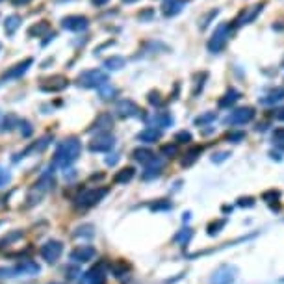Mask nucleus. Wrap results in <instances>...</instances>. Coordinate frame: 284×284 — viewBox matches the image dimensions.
Returning a JSON list of instances; mask_svg holds the SVG:
<instances>
[{
    "instance_id": "27",
    "label": "nucleus",
    "mask_w": 284,
    "mask_h": 284,
    "mask_svg": "<svg viewBox=\"0 0 284 284\" xmlns=\"http://www.w3.org/2000/svg\"><path fill=\"white\" fill-rule=\"evenodd\" d=\"M134 175H136L134 167H123L121 171H117L115 175H113V182L115 184H127L134 178Z\"/></svg>"
},
{
    "instance_id": "14",
    "label": "nucleus",
    "mask_w": 284,
    "mask_h": 284,
    "mask_svg": "<svg viewBox=\"0 0 284 284\" xmlns=\"http://www.w3.org/2000/svg\"><path fill=\"white\" fill-rule=\"evenodd\" d=\"M95 257H97V251H95V247H91V245H78L76 249L71 251V260L76 264L91 262Z\"/></svg>"
},
{
    "instance_id": "42",
    "label": "nucleus",
    "mask_w": 284,
    "mask_h": 284,
    "mask_svg": "<svg viewBox=\"0 0 284 284\" xmlns=\"http://www.w3.org/2000/svg\"><path fill=\"white\" fill-rule=\"evenodd\" d=\"M217 13H219V10L210 11L208 15H206V19H203V24H199V26H201V30H204V28L208 26V24H210V21H212V17H215V15H217Z\"/></svg>"
},
{
    "instance_id": "44",
    "label": "nucleus",
    "mask_w": 284,
    "mask_h": 284,
    "mask_svg": "<svg viewBox=\"0 0 284 284\" xmlns=\"http://www.w3.org/2000/svg\"><path fill=\"white\" fill-rule=\"evenodd\" d=\"M171 208V203H156V204H150V210L154 212V210H167Z\"/></svg>"
},
{
    "instance_id": "38",
    "label": "nucleus",
    "mask_w": 284,
    "mask_h": 284,
    "mask_svg": "<svg viewBox=\"0 0 284 284\" xmlns=\"http://www.w3.org/2000/svg\"><path fill=\"white\" fill-rule=\"evenodd\" d=\"M175 141H177V143H190V141H192V134L186 132V130H180V132L175 134Z\"/></svg>"
},
{
    "instance_id": "13",
    "label": "nucleus",
    "mask_w": 284,
    "mask_h": 284,
    "mask_svg": "<svg viewBox=\"0 0 284 284\" xmlns=\"http://www.w3.org/2000/svg\"><path fill=\"white\" fill-rule=\"evenodd\" d=\"M89 26V19L86 15H67L61 19V28L69 32H82Z\"/></svg>"
},
{
    "instance_id": "18",
    "label": "nucleus",
    "mask_w": 284,
    "mask_h": 284,
    "mask_svg": "<svg viewBox=\"0 0 284 284\" xmlns=\"http://www.w3.org/2000/svg\"><path fill=\"white\" fill-rule=\"evenodd\" d=\"M184 8H186V0H164L162 2V15L171 19V17H177Z\"/></svg>"
},
{
    "instance_id": "47",
    "label": "nucleus",
    "mask_w": 284,
    "mask_h": 284,
    "mask_svg": "<svg viewBox=\"0 0 284 284\" xmlns=\"http://www.w3.org/2000/svg\"><path fill=\"white\" fill-rule=\"evenodd\" d=\"M117 160H119L117 154H110L106 158V166H115V164H117Z\"/></svg>"
},
{
    "instance_id": "49",
    "label": "nucleus",
    "mask_w": 284,
    "mask_h": 284,
    "mask_svg": "<svg viewBox=\"0 0 284 284\" xmlns=\"http://www.w3.org/2000/svg\"><path fill=\"white\" fill-rule=\"evenodd\" d=\"M13 6H26L28 2H32V0H11Z\"/></svg>"
},
{
    "instance_id": "17",
    "label": "nucleus",
    "mask_w": 284,
    "mask_h": 284,
    "mask_svg": "<svg viewBox=\"0 0 284 284\" xmlns=\"http://www.w3.org/2000/svg\"><path fill=\"white\" fill-rule=\"evenodd\" d=\"M147 123H149V127H156V129L162 130V129H167V127H173L175 119H173V115L169 112L160 110V112L152 113V115L147 119Z\"/></svg>"
},
{
    "instance_id": "33",
    "label": "nucleus",
    "mask_w": 284,
    "mask_h": 284,
    "mask_svg": "<svg viewBox=\"0 0 284 284\" xmlns=\"http://www.w3.org/2000/svg\"><path fill=\"white\" fill-rule=\"evenodd\" d=\"M215 117H217V113L215 112H206V113H203V115L195 117V124H197V127H204V124L215 121Z\"/></svg>"
},
{
    "instance_id": "43",
    "label": "nucleus",
    "mask_w": 284,
    "mask_h": 284,
    "mask_svg": "<svg viewBox=\"0 0 284 284\" xmlns=\"http://www.w3.org/2000/svg\"><path fill=\"white\" fill-rule=\"evenodd\" d=\"M162 152L167 156L177 154V145H164V147H162Z\"/></svg>"
},
{
    "instance_id": "24",
    "label": "nucleus",
    "mask_w": 284,
    "mask_h": 284,
    "mask_svg": "<svg viewBox=\"0 0 284 284\" xmlns=\"http://www.w3.org/2000/svg\"><path fill=\"white\" fill-rule=\"evenodd\" d=\"M280 101H284V87H277L271 93H268L266 97L260 99V104L264 106H271V104H279Z\"/></svg>"
},
{
    "instance_id": "10",
    "label": "nucleus",
    "mask_w": 284,
    "mask_h": 284,
    "mask_svg": "<svg viewBox=\"0 0 284 284\" xmlns=\"http://www.w3.org/2000/svg\"><path fill=\"white\" fill-rule=\"evenodd\" d=\"M253 119H255V110H253L251 106H245V108H238V110L229 113L225 119V123L231 124V127H236V124L251 123Z\"/></svg>"
},
{
    "instance_id": "39",
    "label": "nucleus",
    "mask_w": 284,
    "mask_h": 284,
    "mask_svg": "<svg viewBox=\"0 0 284 284\" xmlns=\"http://www.w3.org/2000/svg\"><path fill=\"white\" fill-rule=\"evenodd\" d=\"M21 236H22V232H11L10 236H4V238H2V240H0V247H4L6 243L10 245V243H13V241L19 240V238H21Z\"/></svg>"
},
{
    "instance_id": "20",
    "label": "nucleus",
    "mask_w": 284,
    "mask_h": 284,
    "mask_svg": "<svg viewBox=\"0 0 284 284\" xmlns=\"http://www.w3.org/2000/svg\"><path fill=\"white\" fill-rule=\"evenodd\" d=\"M162 167H164V162L160 158H154L152 162H149L147 166H145V171H143V180H150V178H156L158 175L162 173Z\"/></svg>"
},
{
    "instance_id": "50",
    "label": "nucleus",
    "mask_w": 284,
    "mask_h": 284,
    "mask_svg": "<svg viewBox=\"0 0 284 284\" xmlns=\"http://www.w3.org/2000/svg\"><path fill=\"white\" fill-rule=\"evenodd\" d=\"M277 117H279V119H284V108H282V110H279V113H277Z\"/></svg>"
},
{
    "instance_id": "48",
    "label": "nucleus",
    "mask_w": 284,
    "mask_h": 284,
    "mask_svg": "<svg viewBox=\"0 0 284 284\" xmlns=\"http://www.w3.org/2000/svg\"><path fill=\"white\" fill-rule=\"evenodd\" d=\"M110 0H91V4L95 6V8H101V6H104V4H108Z\"/></svg>"
},
{
    "instance_id": "9",
    "label": "nucleus",
    "mask_w": 284,
    "mask_h": 284,
    "mask_svg": "<svg viewBox=\"0 0 284 284\" xmlns=\"http://www.w3.org/2000/svg\"><path fill=\"white\" fill-rule=\"evenodd\" d=\"M115 113H117L119 117L123 119H130V117H145L143 115V110H141L134 101H130V99H123V101H119L115 104Z\"/></svg>"
},
{
    "instance_id": "12",
    "label": "nucleus",
    "mask_w": 284,
    "mask_h": 284,
    "mask_svg": "<svg viewBox=\"0 0 284 284\" xmlns=\"http://www.w3.org/2000/svg\"><path fill=\"white\" fill-rule=\"evenodd\" d=\"M34 65V59L32 58H24L22 61H19V64H15L13 67H10V69L6 71L4 75H2V80H19V78H22V76L26 75L28 69Z\"/></svg>"
},
{
    "instance_id": "35",
    "label": "nucleus",
    "mask_w": 284,
    "mask_h": 284,
    "mask_svg": "<svg viewBox=\"0 0 284 284\" xmlns=\"http://www.w3.org/2000/svg\"><path fill=\"white\" fill-rule=\"evenodd\" d=\"M19 127H21V134L22 138H30V136L34 134V127L30 121H26V119H21L19 121Z\"/></svg>"
},
{
    "instance_id": "8",
    "label": "nucleus",
    "mask_w": 284,
    "mask_h": 284,
    "mask_svg": "<svg viewBox=\"0 0 284 284\" xmlns=\"http://www.w3.org/2000/svg\"><path fill=\"white\" fill-rule=\"evenodd\" d=\"M115 147V136L110 132H97V136L89 141L91 152H110Z\"/></svg>"
},
{
    "instance_id": "41",
    "label": "nucleus",
    "mask_w": 284,
    "mask_h": 284,
    "mask_svg": "<svg viewBox=\"0 0 284 284\" xmlns=\"http://www.w3.org/2000/svg\"><path fill=\"white\" fill-rule=\"evenodd\" d=\"M65 273H67L69 280H76V279H78V275H82V271L78 268H67V269H65Z\"/></svg>"
},
{
    "instance_id": "11",
    "label": "nucleus",
    "mask_w": 284,
    "mask_h": 284,
    "mask_svg": "<svg viewBox=\"0 0 284 284\" xmlns=\"http://www.w3.org/2000/svg\"><path fill=\"white\" fill-rule=\"evenodd\" d=\"M69 86V80L61 75H54V76H48L45 80H41L39 84V89L45 93H58V91H64L65 87Z\"/></svg>"
},
{
    "instance_id": "4",
    "label": "nucleus",
    "mask_w": 284,
    "mask_h": 284,
    "mask_svg": "<svg viewBox=\"0 0 284 284\" xmlns=\"http://www.w3.org/2000/svg\"><path fill=\"white\" fill-rule=\"evenodd\" d=\"M108 195V188H89L80 192L75 197V206L76 208H91L95 204H99L102 199Z\"/></svg>"
},
{
    "instance_id": "16",
    "label": "nucleus",
    "mask_w": 284,
    "mask_h": 284,
    "mask_svg": "<svg viewBox=\"0 0 284 284\" xmlns=\"http://www.w3.org/2000/svg\"><path fill=\"white\" fill-rule=\"evenodd\" d=\"M113 127V115L110 112H102L97 115V119L91 123V127L87 129V132H110Z\"/></svg>"
},
{
    "instance_id": "34",
    "label": "nucleus",
    "mask_w": 284,
    "mask_h": 284,
    "mask_svg": "<svg viewBox=\"0 0 284 284\" xmlns=\"http://www.w3.org/2000/svg\"><path fill=\"white\" fill-rule=\"evenodd\" d=\"M95 236V231H93V225H82L76 229L75 238H93Z\"/></svg>"
},
{
    "instance_id": "22",
    "label": "nucleus",
    "mask_w": 284,
    "mask_h": 284,
    "mask_svg": "<svg viewBox=\"0 0 284 284\" xmlns=\"http://www.w3.org/2000/svg\"><path fill=\"white\" fill-rule=\"evenodd\" d=\"M21 22H22V19H21V15H8L4 19V32H6V36H15V32L21 28Z\"/></svg>"
},
{
    "instance_id": "45",
    "label": "nucleus",
    "mask_w": 284,
    "mask_h": 284,
    "mask_svg": "<svg viewBox=\"0 0 284 284\" xmlns=\"http://www.w3.org/2000/svg\"><path fill=\"white\" fill-rule=\"evenodd\" d=\"M273 140L275 141H284V129H277L273 132Z\"/></svg>"
},
{
    "instance_id": "23",
    "label": "nucleus",
    "mask_w": 284,
    "mask_h": 284,
    "mask_svg": "<svg viewBox=\"0 0 284 284\" xmlns=\"http://www.w3.org/2000/svg\"><path fill=\"white\" fill-rule=\"evenodd\" d=\"M240 99H241V93L238 91V89H234V87H231V89H229V91L219 99L217 106L219 108H231V106H234Z\"/></svg>"
},
{
    "instance_id": "36",
    "label": "nucleus",
    "mask_w": 284,
    "mask_h": 284,
    "mask_svg": "<svg viewBox=\"0 0 284 284\" xmlns=\"http://www.w3.org/2000/svg\"><path fill=\"white\" fill-rule=\"evenodd\" d=\"M110 268H112V271L115 273V277H123V275L129 271V266L124 262H115L113 266H110Z\"/></svg>"
},
{
    "instance_id": "5",
    "label": "nucleus",
    "mask_w": 284,
    "mask_h": 284,
    "mask_svg": "<svg viewBox=\"0 0 284 284\" xmlns=\"http://www.w3.org/2000/svg\"><path fill=\"white\" fill-rule=\"evenodd\" d=\"M231 30H232V26L229 24V22H221L219 26L215 28V32L212 34V38H210L208 43H206V47H208L210 52L219 54L221 50L227 47L229 38H231Z\"/></svg>"
},
{
    "instance_id": "6",
    "label": "nucleus",
    "mask_w": 284,
    "mask_h": 284,
    "mask_svg": "<svg viewBox=\"0 0 284 284\" xmlns=\"http://www.w3.org/2000/svg\"><path fill=\"white\" fill-rule=\"evenodd\" d=\"M39 273V266L32 260H21V262L13 266V268H0V279H13V277H21V275H36Z\"/></svg>"
},
{
    "instance_id": "28",
    "label": "nucleus",
    "mask_w": 284,
    "mask_h": 284,
    "mask_svg": "<svg viewBox=\"0 0 284 284\" xmlns=\"http://www.w3.org/2000/svg\"><path fill=\"white\" fill-rule=\"evenodd\" d=\"M102 65H104L108 71H119L127 65V59H124L123 56H112V58L104 59V64Z\"/></svg>"
},
{
    "instance_id": "32",
    "label": "nucleus",
    "mask_w": 284,
    "mask_h": 284,
    "mask_svg": "<svg viewBox=\"0 0 284 284\" xmlns=\"http://www.w3.org/2000/svg\"><path fill=\"white\" fill-rule=\"evenodd\" d=\"M195 78H197V80H195V87H193V91H192L193 97H197L199 93L203 91L204 82H206V78H208V73H199V75L195 76Z\"/></svg>"
},
{
    "instance_id": "2",
    "label": "nucleus",
    "mask_w": 284,
    "mask_h": 284,
    "mask_svg": "<svg viewBox=\"0 0 284 284\" xmlns=\"http://www.w3.org/2000/svg\"><path fill=\"white\" fill-rule=\"evenodd\" d=\"M52 188H54V175L50 171L43 173L41 178H39L38 182L30 188V192H28L26 206H34V204L41 203V199L45 197V193H47L48 190H52Z\"/></svg>"
},
{
    "instance_id": "1",
    "label": "nucleus",
    "mask_w": 284,
    "mask_h": 284,
    "mask_svg": "<svg viewBox=\"0 0 284 284\" xmlns=\"http://www.w3.org/2000/svg\"><path fill=\"white\" fill-rule=\"evenodd\" d=\"M82 154V143L78 138H65L64 141H59L54 152V166L64 167L67 169L73 166Z\"/></svg>"
},
{
    "instance_id": "51",
    "label": "nucleus",
    "mask_w": 284,
    "mask_h": 284,
    "mask_svg": "<svg viewBox=\"0 0 284 284\" xmlns=\"http://www.w3.org/2000/svg\"><path fill=\"white\" fill-rule=\"evenodd\" d=\"M124 4H134V2H138V0H123Z\"/></svg>"
},
{
    "instance_id": "54",
    "label": "nucleus",
    "mask_w": 284,
    "mask_h": 284,
    "mask_svg": "<svg viewBox=\"0 0 284 284\" xmlns=\"http://www.w3.org/2000/svg\"><path fill=\"white\" fill-rule=\"evenodd\" d=\"M0 2H4V0H0Z\"/></svg>"
},
{
    "instance_id": "52",
    "label": "nucleus",
    "mask_w": 284,
    "mask_h": 284,
    "mask_svg": "<svg viewBox=\"0 0 284 284\" xmlns=\"http://www.w3.org/2000/svg\"><path fill=\"white\" fill-rule=\"evenodd\" d=\"M50 284H61V282H50Z\"/></svg>"
},
{
    "instance_id": "46",
    "label": "nucleus",
    "mask_w": 284,
    "mask_h": 284,
    "mask_svg": "<svg viewBox=\"0 0 284 284\" xmlns=\"http://www.w3.org/2000/svg\"><path fill=\"white\" fill-rule=\"evenodd\" d=\"M229 140H232L234 143H238L240 140H243V132H232V134H229Z\"/></svg>"
},
{
    "instance_id": "26",
    "label": "nucleus",
    "mask_w": 284,
    "mask_h": 284,
    "mask_svg": "<svg viewBox=\"0 0 284 284\" xmlns=\"http://www.w3.org/2000/svg\"><path fill=\"white\" fill-rule=\"evenodd\" d=\"M50 32V24L48 21H41L38 24H32L28 28V38H43L45 34Z\"/></svg>"
},
{
    "instance_id": "21",
    "label": "nucleus",
    "mask_w": 284,
    "mask_h": 284,
    "mask_svg": "<svg viewBox=\"0 0 284 284\" xmlns=\"http://www.w3.org/2000/svg\"><path fill=\"white\" fill-rule=\"evenodd\" d=\"M162 138V130L156 129V127H147L138 134V140L143 141V143H156V141Z\"/></svg>"
},
{
    "instance_id": "30",
    "label": "nucleus",
    "mask_w": 284,
    "mask_h": 284,
    "mask_svg": "<svg viewBox=\"0 0 284 284\" xmlns=\"http://www.w3.org/2000/svg\"><path fill=\"white\" fill-rule=\"evenodd\" d=\"M19 121H21V119L17 117V115L10 113L8 117H4V123H2V132H10V130H13L15 127H19Z\"/></svg>"
},
{
    "instance_id": "37",
    "label": "nucleus",
    "mask_w": 284,
    "mask_h": 284,
    "mask_svg": "<svg viewBox=\"0 0 284 284\" xmlns=\"http://www.w3.org/2000/svg\"><path fill=\"white\" fill-rule=\"evenodd\" d=\"M147 101H149L152 106H162V102H164V101H162L160 91H154V89L147 93Z\"/></svg>"
},
{
    "instance_id": "53",
    "label": "nucleus",
    "mask_w": 284,
    "mask_h": 284,
    "mask_svg": "<svg viewBox=\"0 0 284 284\" xmlns=\"http://www.w3.org/2000/svg\"><path fill=\"white\" fill-rule=\"evenodd\" d=\"M282 67H284V59H282Z\"/></svg>"
},
{
    "instance_id": "31",
    "label": "nucleus",
    "mask_w": 284,
    "mask_h": 284,
    "mask_svg": "<svg viewBox=\"0 0 284 284\" xmlns=\"http://www.w3.org/2000/svg\"><path fill=\"white\" fill-rule=\"evenodd\" d=\"M201 152H203V147H193L192 150H188V152L184 154L186 158L182 160V164H184V166H192L193 162L197 160V156L201 154Z\"/></svg>"
},
{
    "instance_id": "15",
    "label": "nucleus",
    "mask_w": 284,
    "mask_h": 284,
    "mask_svg": "<svg viewBox=\"0 0 284 284\" xmlns=\"http://www.w3.org/2000/svg\"><path fill=\"white\" fill-rule=\"evenodd\" d=\"M264 6H266V4L262 2V4L253 6L251 10L241 11L240 15H238L236 19H234V21H232L231 26H232V28H240V26H243V24H249V22H253V21H255V19L258 17V13H260V11L264 10Z\"/></svg>"
},
{
    "instance_id": "40",
    "label": "nucleus",
    "mask_w": 284,
    "mask_h": 284,
    "mask_svg": "<svg viewBox=\"0 0 284 284\" xmlns=\"http://www.w3.org/2000/svg\"><path fill=\"white\" fill-rule=\"evenodd\" d=\"M10 180H11L10 171H8V169H4V167L0 166V188H2V186H6V184L10 182Z\"/></svg>"
},
{
    "instance_id": "7",
    "label": "nucleus",
    "mask_w": 284,
    "mask_h": 284,
    "mask_svg": "<svg viewBox=\"0 0 284 284\" xmlns=\"http://www.w3.org/2000/svg\"><path fill=\"white\" fill-rule=\"evenodd\" d=\"M39 255L43 258L45 262L48 264H56L59 260V257L64 255V243L58 240H48L45 241L41 249H39Z\"/></svg>"
},
{
    "instance_id": "19",
    "label": "nucleus",
    "mask_w": 284,
    "mask_h": 284,
    "mask_svg": "<svg viewBox=\"0 0 284 284\" xmlns=\"http://www.w3.org/2000/svg\"><path fill=\"white\" fill-rule=\"evenodd\" d=\"M106 282V275L102 271V268H93L89 271L82 275L80 284H104Z\"/></svg>"
},
{
    "instance_id": "25",
    "label": "nucleus",
    "mask_w": 284,
    "mask_h": 284,
    "mask_svg": "<svg viewBox=\"0 0 284 284\" xmlns=\"http://www.w3.org/2000/svg\"><path fill=\"white\" fill-rule=\"evenodd\" d=\"M132 158H134L136 162H140V164H143V166H147L149 162H152L156 158V154L152 152L150 149H145V147H140V149H136L134 152H132Z\"/></svg>"
},
{
    "instance_id": "29",
    "label": "nucleus",
    "mask_w": 284,
    "mask_h": 284,
    "mask_svg": "<svg viewBox=\"0 0 284 284\" xmlns=\"http://www.w3.org/2000/svg\"><path fill=\"white\" fill-rule=\"evenodd\" d=\"M97 91H99V95H101L102 101H110V99H113V97H115V93H117V89H115V87H113L112 84H110V82H106V84H104V86L99 87Z\"/></svg>"
},
{
    "instance_id": "3",
    "label": "nucleus",
    "mask_w": 284,
    "mask_h": 284,
    "mask_svg": "<svg viewBox=\"0 0 284 284\" xmlns=\"http://www.w3.org/2000/svg\"><path fill=\"white\" fill-rule=\"evenodd\" d=\"M106 82H110V78L102 69H87L80 73L76 78V84L80 87H86V89H99Z\"/></svg>"
}]
</instances>
